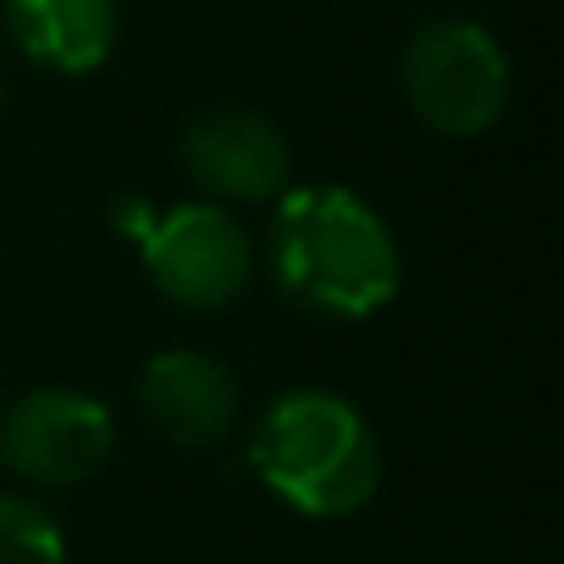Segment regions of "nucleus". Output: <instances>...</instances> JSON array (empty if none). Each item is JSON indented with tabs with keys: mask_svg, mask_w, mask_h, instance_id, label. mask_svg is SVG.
Masks as SVG:
<instances>
[{
	"mask_svg": "<svg viewBox=\"0 0 564 564\" xmlns=\"http://www.w3.org/2000/svg\"><path fill=\"white\" fill-rule=\"evenodd\" d=\"M183 172L216 205L276 199L294 177V150L282 128L254 106H210L183 128Z\"/></svg>",
	"mask_w": 564,
	"mask_h": 564,
	"instance_id": "nucleus-6",
	"label": "nucleus"
},
{
	"mask_svg": "<svg viewBox=\"0 0 564 564\" xmlns=\"http://www.w3.org/2000/svg\"><path fill=\"white\" fill-rule=\"evenodd\" d=\"M410 111L448 139H476L509 111V56L481 23H426L399 62Z\"/></svg>",
	"mask_w": 564,
	"mask_h": 564,
	"instance_id": "nucleus-3",
	"label": "nucleus"
},
{
	"mask_svg": "<svg viewBox=\"0 0 564 564\" xmlns=\"http://www.w3.org/2000/svg\"><path fill=\"white\" fill-rule=\"evenodd\" d=\"M276 294L322 322H371L399 300L404 260L382 210L344 183L282 188L265 232Z\"/></svg>",
	"mask_w": 564,
	"mask_h": 564,
	"instance_id": "nucleus-1",
	"label": "nucleus"
},
{
	"mask_svg": "<svg viewBox=\"0 0 564 564\" xmlns=\"http://www.w3.org/2000/svg\"><path fill=\"white\" fill-rule=\"evenodd\" d=\"M133 243L144 254L155 294L172 300L177 311H199V316L227 311L232 300H243L249 276H254V238L216 199L155 210Z\"/></svg>",
	"mask_w": 564,
	"mask_h": 564,
	"instance_id": "nucleus-4",
	"label": "nucleus"
},
{
	"mask_svg": "<svg viewBox=\"0 0 564 564\" xmlns=\"http://www.w3.org/2000/svg\"><path fill=\"white\" fill-rule=\"evenodd\" d=\"M249 465L282 503L311 520H344L382 487V443L371 421L327 388L276 393L254 415Z\"/></svg>",
	"mask_w": 564,
	"mask_h": 564,
	"instance_id": "nucleus-2",
	"label": "nucleus"
},
{
	"mask_svg": "<svg viewBox=\"0 0 564 564\" xmlns=\"http://www.w3.org/2000/svg\"><path fill=\"white\" fill-rule=\"evenodd\" d=\"M67 536L56 514L23 492H0V564H62Z\"/></svg>",
	"mask_w": 564,
	"mask_h": 564,
	"instance_id": "nucleus-9",
	"label": "nucleus"
},
{
	"mask_svg": "<svg viewBox=\"0 0 564 564\" xmlns=\"http://www.w3.org/2000/svg\"><path fill=\"white\" fill-rule=\"evenodd\" d=\"M117 421L95 393L34 388L0 410V465L29 487H78L106 470Z\"/></svg>",
	"mask_w": 564,
	"mask_h": 564,
	"instance_id": "nucleus-5",
	"label": "nucleus"
},
{
	"mask_svg": "<svg viewBox=\"0 0 564 564\" xmlns=\"http://www.w3.org/2000/svg\"><path fill=\"white\" fill-rule=\"evenodd\" d=\"M117 0H7L12 45L62 78H84L117 51Z\"/></svg>",
	"mask_w": 564,
	"mask_h": 564,
	"instance_id": "nucleus-8",
	"label": "nucleus"
},
{
	"mask_svg": "<svg viewBox=\"0 0 564 564\" xmlns=\"http://www.w3.org/2000/svg\"><path fill=\"white\" fill-rule=\"evenodd\" d=\"M0 100H7V73H0Z\"/></svg>",
	"mask_w": 564,
	"mask_h": 564,
	"instance_id": "nucleus-10",
	"label": "nucleus"
},
{
	"mask_svg": "<svg viewBox=\"0 0 564 564\" xmlns=\"http://www.w3.org/2000/svg\"><path fill=\"white\" fill-rule=\"evenodd\" d=\"M139 415L172 448H221L243 421V388L216 355L166 349L139 371Z\"/></svg>",
	"mask_w": 564,
	"mask_h": 564,
	"instance_id": "nucleus-7",
	"label": "nucleus"
}]
</instances>
